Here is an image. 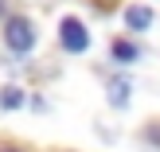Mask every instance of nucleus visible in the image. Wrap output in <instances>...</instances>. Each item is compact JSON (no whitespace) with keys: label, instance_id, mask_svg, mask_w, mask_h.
I'll use <instances>...</instances> for the list:
<instances>
[{"label":"nucleus","instance_id":"obj_3","mask_svg":"<svg viewBox=\"0 0 160 152\" xmlns=\"http://www.w3.org/2000/svg\"><path fill=\"white\" fill-rule=\"evenodd\" d=\"M125 23H129L133 31H145V27H152V8H145V4H133V8H125Z\"/></svg>","mask_w":160,"mask_h":152},{"label":"nucleus","instance_id":"obj_4","mask_svg":"<svg viewBox=\"0 0 160 152\" xmlns=\"http://www.w3.org/2000/svg\"><path fill=\"white\" fill-rule=\"evenodd\" d=\"M109 101H113L117 109L129 105V78H125V74H117L113 82H109Z\"/></svg>","mask_w":160,"mask_h":152},{"label":"nucleus","instance_id":"obj_5","mask_svg":"<svg viewBox=\"0 0 160 152\" xmlns=\"http://www.w3.org/2000/svg\"><path fill=\"white\" fill-rule=\"evenodd\" d=\"M137 55H141V47H137V43H129V39L113 43V59H121V62H133Z\"/></svg>","mask_w":160,"mask_h":152},{"label":"nucleus","instance_id":"obj_2","mask_svg":"<svg viewBox=\"0 0 160 152\" xmlns=\"http://www.w3.org/2000/svg\"><path fill=\"white\" fill-rule=\"evenodd\" d=\"M59 43H62V51H70V55H78V51L90 47V31H86V23L78 20V16H67V20L59 23Z\"/></svg>","mask_w":160,"mask_h":152},{"label":"nucleus","instance_id":"obj_1","mask_svg":"<svg viewBox=\"0 0 160 152\" xmlns=\"http://www.w3.org/2000/svg\"><path fill=\"white\" fill-rule=\"evenodd\" d=\"M4 43H8L12 55H31V51H35V23H31L28 16H8Z\"/></svg>","mask_w":160,"mask_h":152},{"label":"nucleus","instance_id":"obj_6","mask_svg":"<svg viewBox=\"0 0 160 152\" xmlns=\"http://www.w3.org/2000/svg\"><path fill=\"white\" fill-rule=\"evenodd\" d=\"M0 105H4V109H20L23 105V94L16 90V86H8V90L0 94Z\"/></svg>","mask_w":160,"mask_h":152}]
</instances>
